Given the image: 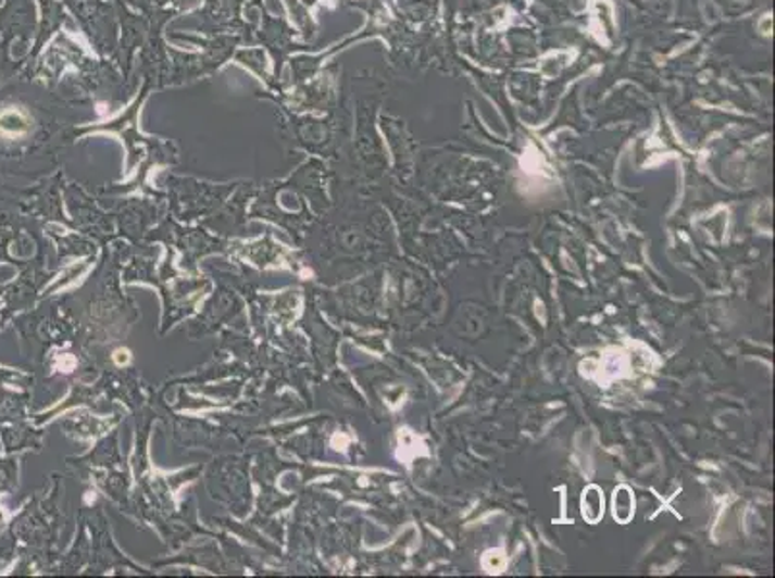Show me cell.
<instances>
[{
	"instance_id": "2",
	"label": "cell",
	"mask_w": 775,
	"mask_h": 578,
	"mask_svg": "<svg viewBox=\"0 0 775 578\" xmlns=\"http://www.w3.org/2000/svg\"><path fill=\"white\" fill-rule=\"evenodd\" d=\"M604 513V500L602 495L598 493L597 488H588L585 492V498H583V515L585 519L590 520V523H597Z\"/></svg>"
},
{
	"instance_id": "3",
	"label": "cell",
	"mask_w": 775,
	"mask_h": 578,
	"mask_svg": "<svg viewBox=\"0 0 775 578\" xmlns=\"http://www.w3.org/2000/svg\"><path fill=\"white\" fill-rule=\"evenodd\" d=\"M614 507L615 519H620L622 523H627V520L633 517V511H635V500H633V495H630L627 488H620V490L615 492Z\"/></svg>"
},
{
	"instance_id": "1",
	"label": "cell",
	"mask_w": 775,
	"mask_h": 578,
	"mask_svg": "<svg viewBox=\"0 0 775 578\" xmlns=\"http://www.w3.org/2000/svg\"><path fill=\"white\" fill-rule=\"evenodd\" d=\"M27 129V120L20 111H9L0 114V134L20 136Z\"/></svg>"
}]
</instances>
